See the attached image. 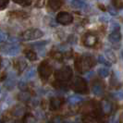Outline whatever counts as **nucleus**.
Here are the masks:
<instances>
[{"label": "nucleus", "instance_id": "obj_1", "mask_svg": "<svg viewBox=\"0 0 123 123\" xmlns=\"http://www.w3.org/2000/svg\"><path fill=\"white\" fill-rule=\"evenodd\" d=\"M94 65H95V60L93 59L92 56L88 55H80L75 61V68L77 69L78 72H80V73L88 71Z\"/></svg>", "mask_w": 123, "mask_h": 123}, {"label": "nucleus", "instance_id": "obj_2", "mask_svg": "<svg viewBox=\"0 0 123 123\" xmlns=\"http://www.w3.org/2000/svg\"><path fill=\"white\" fill-rule=\"evenodd\" d=\"M72 76H73V70L68 66H65L63 68L57 69L55 72V80H57V81H61V82L68 81L72 78Z\"/></svg>", "mask_w": 123, "mask_h": 123}, {"label": "nucleus", "instance_id": "obj_3", "mask_svg": "<svg viewBox=\"0 0 123 123\" xmlns=\"http://www.w3.org/2000/svg\"><path fill=\"white\" fill-rule=\"evenodd\" d=\"M71 87L76 92L79 93H88V85H87V81L83 78H81L80 76H77L74 78Z\"/></svg>", "mask_w": 123, "mask_h": 123}, {"label": "nucleus", "instance_id": "obj_4", "mask_svg": "<svg viewBox=\"0 0 123 123\" xmlns=\"http://www.w3.org/2000/svg\"><path fill=\"white\" fill-rule=\"evenodd\" d=\"M43 36V32L40 29L31 28V29H28L22 32L21 39L23 41H32V40H36V39H39Z\"/></svg>", "mask_w": 123, "mask_h": 123}, {"label": "nucleus", "instance_id": "obj_5", "mask_svg": "<svg viewBox=\"0 0 123 123\" xmlns=\"http://www.w3.org/2000/svg\"><path fill=\"white\" fill-rule=\"evenodd\" d=\"M38 72L40 74V77L43 79V80H47L51 76V74L53 72V69L52 67L50 65L48 61L44 60L43 61L38 67Z\"/></svg>", "mask_w": 123, "mask_h": 123}, {"label": "nucleus", "instance_id": "obj_6", "mask_svg": "<svg viewBox=\"0 0 123 123\" xmlns=\"http://www.w3.org/2000/svg\"><path fill=\"white\" fill-rule=\"evenodd\" d=\"M55 20L57 23L61 25H68L71 24L73 22V16L71 14L66 11H61V12L57 13Z\"/></svg>", "mask_w": 123, "mask_h": 123}, {"label": "nucleus", "instance_id": "obj_7", "mask_svg": "<svg viewBox=\"0 0 123 123\" xmlns=\"http://www.w3.org/2000/svg\"><path fill=\"white\" fill-rule=\"evenodd\" d=\"M98 42V37L92 31L86 32L82 37V43L86 47H92Z\"/></svg>", "mask_w": 123, "mask_h": 123}, {"label": "nucleus", "instance_id": "obj_8", "mask_svg": "<svg viewBox=\"0 0 123 123\" xmlns=\"http://www.w3.org/2000/svg\"><path fill=\"white\" fill-rule=\"evenodd\" d=\"M0 51L6 55H16L19 52V46L18 44H6L0 47Z\"/></svg>", "mask_w": 123, "mask_h": 123}, {"label": "nucleus", "instance_id": "obj_9", "mask_svg": "<svg viewBox=\"0 0 123 123\" xmlns=\"http://www.w3.org/2000/svg\"><path fill=\"white\" fill-rule=\"evenodd\" d=\"M92 92L96 96H102L105 92L104 83L99 80H95L92 84Z\"/></svg>", "mask_w": 123, "mask_h": 123}, {"label": "nucleus", "instance_id": "obj_10", "mask_svg": "<svg viewBox=\"0 0 123 123\" xmlns=\"http://www.w3.org/2000/svg\"><path fill=\"white\" fill-rule=\"evenodd\" d=\"M64 104V100L59 97H53V98L50 99L49 102V108L50 110L55 111L58 110L60 107Z\"/></svg>", "mask_w": 123, "mask_h": 123}, {"label": "nucleus", "instance_id": "obj_11", "mask_svg": "<svg viewBox=\"0 0 123 123\" xmlns=\"http://www.w3.org/2000/svg\"><path fill=\"white\" fill-rule=\"evenodd\" d=\"M100 108H101V111H102L103 114L109 115L113 111V105H112L110 101L105 99V100H103L102 103L100 104Z\"/></svg>", "mask_w": 123, "mask_h": 123}, {"label": "nucleus", "instance_id": "obj_12", "mask_svg": "<svg viewBox=\"0 0 123 123\" xmlns=\"http://www.w3.org/2000/svg\"><path fill=\"white\" fill-rule=\"evenodd\" d=\"M63 4V0H48L47 8L51 11H56L61 7Z\"/></svg>", "mask_w": 123, "mask_h": 123}, {"label": "nucleus", "instance_id": "obj_13", "mask_svg": "<svg viewBox=\"0 0 123 123\" xmlns=\"http://www.w3.org/2000/svg\"><path fill=\"white\" fill-rule=\"evenodd\" d=\"M120 39H121V33L118 30L112 31V32L108 35V40L111 43H117L120 41Z\"/></svg>", "mask_w": 123, "mask_h": 123}, {"label": "nucleus", "instance_id": "obj_14", "mask_svg": "<svg viewBox=\"0 0 123 123\" xmlns=\"http://www.w3.org/2000/svg\"><path fill=\"white\" fill-rule=\"evenodd\" d=\"M68 2L70 6H72L73 8H77V9H82L86 6L85 3L81 0H68Z\"/></svg>", "mask_w": 123, "mask_h": 123}, {"label": "nucleus", "instance_id": "obj_15", "mask_svg": "<svg viewBox=\"0 0 123 123\" xmlns=\"http://www.w3.org/2000/svg\"><path fill=\"white\" fill-rule=\"evenodd\" d=\"M25 113V106L22 105H16L12 109V115L13 116H22Z\"/></svg>", "mask_w": 123, "mask_h": 123}, {"label": "nucleus", "instance_id": "obj_16", "mask_svg": "<svg viewBox=\"0 0 123 123\" xmlns=\"http://www.w3.org/2000/svg\"><path fill=\"white\" fill-rule=\"evenodd\" d=\"M24 55H25V56H26V58H27L28 60H30V61H35V60H37V58H38L36 53H35L34 51L30 50V49L25 50Z\"/></svg>", "mask_w": 123, "mask_h": 123}, {"label": "nucleus", "instance_id": "obj_17", "mask_svg": "<svg viewBox=\"0 0 123 123\" xmlns=\"http://www.w3.org/2000/svg\"><path fill=\"white\" fill-rule=\"evenodd\" d=\"M68 101L71 105H78L79 103H80L82 101V98L80 96H79V95H72V96H70L68 99Z\"/></svg>", "mask_w": 123, "mask_h": 123}, {"label": "nucleus", "instance_id": "obj_18", "mask_svg": "<svg viewBox=\"0 0 123 123\" xmlns=\"http://www.w3.org/2000/svg\"><path fill=\"white\" fill-rule=\"evenodd\" d=\"M18 98L21 101H29L31 99V93L27 91H22L18 93Z\"/></svg>", "mask_w": 123, "mask_h": 123}, {"label": "nucleus", "instance_id": "obj_19", "mask_svg": "<svg viewBox=\"0 0 123 123\" xmlns=\"http://www.w3.org/2000/svg\"><path fill=\"white\" fill-rule=\"evenodd\" d=\"M23 122L24 123H37L36 118L31 114H26L23 117Z\"/></svg>", "mask_w": 123, "mask_h": 123}, {"label": "nucleus", "instance_id": "obj_20", "mask_svg": "<svg viewBox=\"0 0 123 123\" xmlns=\"http://www.w3.org/2000/svg\"><path fill=\"white\" fill-rule=\"evenodd\" d=\"M105 54H106V56H107V60L110 62H113V63H115V62L117 61V58H116V55L115 54L112 52V51H105Z\"/></svg>", "mask_w": 123, "mask_h": 123}, {"label": "nucleus", "instance_id": "obj_21", "mask_svg": "<svg viewBox=\"0 0 123 123\" xmlns=\"http://www.w3.org/2000/svg\"><path fill=\"white\" fill-rule=\"evenodd\" d=\"M98 75L101 78H106L109 75V70L106 68H101L98 69Z\"/></svg>", "mask_w": 123, "mask_h": 123}, {"label": "nucleus", "instance_id": "obj_22", "mask_svg": "<svg viewBox=\"0 0 123 123\" xmlns=\"http://www.w3.org/2000/svg\"><path fill=\"white\" fill-rule=\"evenodd\" d=\"M13 2H15L16 4L20 5V6H27L31 5L32 0H13Z\"/></svg>", "mask_w": 123, "mask_h": 123}, {"label": "nucleus", "instance_id": "obj_23", "mask_svg": "<svg viewBox=\"0 0 123 123\" xmlns=\"http://www.w3.org/2000/svg\"><path fill=\"white\" fill-rule=\"evenodd\" d=\"M16 67H17L18 71L21 72V71L26 68V62L23 61V60H18L17 64H16Z\"/></svg>", "mask_w": 123, "mask_h": 123}, {"label": "nucleus", "instance_id": "obj_24", "mask_svg": "<svg viewBox=\"0 0 123 123\" xmlns=\"http://www.w3.org/2000/svg\"><path fill=\"white\" fill-rule=\"evenodd\" d=\"M98 61L101 63V64H104V65H105L106 67H110L111 66V63L106 58H105L104 55H99L98 56Z\"/></svg>", "mask_w": 123, "mask_h": 123}, {"label": "nucleus", "instance_id": "obj_25", "mask_svg": "<svg viewBox=\"0 0 123 123\" xmlns=\"http://www.w3.org/2000/svg\"><path fill=\"white\" fill-rule=\"evenodd\" d=\"M112 4L115 8L117 9H121L122 8V0H111Z\"/></svg>", "mask_w": 123, "mask_h": 123}, {"label": "nucleus", "instance_id": "obj_26", "mask_svg": "<svg viewBox=\"0 0 123 123\" xmlns=\"http://www.w3.org/2000/svg\"><path fill=\"white\" fill-rule=\"evenodd\" d=\"M8 39V35L5 31H0V43H4Z\"/></svg>", "mask_w": 123, "mask_h": 123}, {"label": "nucleus", "instance_id": "obj_27", "mask_svg": "<svg viewBox=\"0 0 123 123\" xmlns=\"http://www.w3.org/2000/svg\"><path fill=\"white\" fill-rule=\"evenodd\" d=\"M49 123H63V118L61 116H55L50 120Z\"/></svg>", "mask_w": 123, "mask_h": 123}, {"label": "nucleus", "instance_id": "obj_28", "mask_svg": "<svg viewBox=\"0 0 123 123\" xmlns=\"http://www.w3.org/2000/svg\"><path fill=\"white\" fill-rule=\"evenodd\" d=\"M8 2H9V0H0V10L4 9L7 6Z\"/></svg>", "mask_w": 123, "mask_h": 123}, {"label": "nucleus", "instance_id": "obj_29", "mask_svg": "<svg viewBox=\"0 0 123 123\" xmlns=\"http://www.w3.org/2000/svg\"><path fill=\"white\" fill-rule=\"evenodd\" d=\"M44 2H45V0H36V1H35V6L41 8V7H43V5H44Z\"/></svg>", "mask_w": 123, "mask_h": 123}, {"label": "nucleus", "instance_id": "obj_30", "mask_svg": "<svg viewBox=\"0 0 123 123\" xmlns=\"http://www.w3.org/2000/svg\"><path fill=\"white\" fill-rule=\"evenodd\" d=\"M48 43V42H47V41H43V42H38V43H34V44H33V45H34V46H35V45H41V46H43V45H44V44H46V43Z\"/></svg>", "mask_w": 123, "mask_h": 123}, {"label": "nucleus", "instance_id": "obj_31", "mask_svg": "<svg viewBox=\"0 0 123 123\" xmlns=\"http://www.w3.org/2000/svg\"><path fill=\"white\" fill-rule=\"evenodd\" d=\"M19 88H20L22 91H25L27 86H26V84H25L24 82H20V83H19Z\"/></svg>", "mask_w": 123, "mask_h": 123}, {"label": "nucleus", "instance_id": "obj_32", "mask_svg": "<svg viewBox=\"0 0 123 123\" xmlns=\"http://www.w3.org/2000/svg\"><path fill=\"white\" fill-rule=\"evenodd\" d=\"M33 76V71H29L28 73H27V75H26V77H28V78H31Z\"/></svg>", "mask_w": 123, "mask_h": 123}, {"label": "nucleus", "instance_id": "obj_33", "mask_svg": "<svg viewBox=\"0 0 123 123\" xmlns=\"http://www.w3.org/2000/svg\"><path fill=\"white\" fill-rule=\"evenodd\" d=\"M1 66H2V58L0 57V68H1Z\"/></svg>", "mask_w": 123, "mask_h": 123}, {"label": "nucleus", "instance_id": "obj_34", "mask_svg": "<svg viewBox=\"0 0 123 123\" xmlns=\"http://www.w3.org/2000/svg\"><path fill=\"white\" fill-rule=\"evenodd\" d=\"M0 123H4V122H3V121H2V120H0Z\"/></svg>", "mask_w": 123, "mask_h": 123}]
</instances>
